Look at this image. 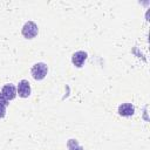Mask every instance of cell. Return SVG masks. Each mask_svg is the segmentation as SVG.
Instances as JSON below:
<instances>
[{
	"label": "cell",
	"mask_w": 150,
	"mask_h": 150,
	"mask_svg": "<svg viewBox=\"0 0 150 150\" xmlns=\"http://www.w3.org/2000/svg\"><path fill=\"white\" fill-rule=\"evenodd\" d=\"M48 71V67L43 62H38L32 67V76L35 80H42L46 77Z\"/></svg>",
	"instance_id": "1"
},
{
	"label": "cell",
	"mask_w": 150,
	"mask_h": 150,
	"mask_svg": "<svg viewBox=\"0 0 150 150\" xmlns=\"http://www.w3.org/2000/svg\"><path fill=\"white\" fill-rule=\"evenodd\" d=\"M22 35L26 38V39H33L38 35V32H39V28H38V25L33 21H27L23 27H22Z\"/></svg>",
	"instance_id": "2"
},
{
	"label": "cell",
	"mask_w": 150,
	"mask_h": 150,
	"mask_svg": "<svg viewBox=\"0 0 150 150\" xmlns=\"http://www.w3.org/2000/svg\"><path fill=\"white\" fill-rule=\"evenodd\" d=\"M18 94L20 97H28L30 95V84L27 80L19 81L18 84Z\"/></svg>",
	"instance_id": "3"
},
{
	"label": "cell",
	"mask_w": 150,
	"mask_h": 150,
	"mask_svg": "<svg viewBox=\"0 0 150 150\" xmlns=\"http://www.w3.org/2000/svg\"><path fill=\"white\" fill-rule=\"evenodd\" d=\"M87 60V53L83 52V50H79V52H75L71 56V62L74 63L75 67L80 68L82 67V64L84 63V61Z\"/></svg>",
	"instance_id": "4"
},
{
	"label": "cell",
	"mask_w": 150,
	"mask_h": 150,
	"mask_svg": "<svg viewBox=\"0 0 150 150\" xmlns=\"http://www.w3.org/2000/svg\"><path fill=\"white\" fill-rule=\"evenodd\" d=\"M1 93H2V95L5 96V98H6L8 102H9L11 100H13V98L16 96V89H15V87H14L12 83L5 84L4 88H2V90H1Z\"/></svg>",
	"instance_id": "5"
},
{
	"label": "cell",
	"mask_w": 150,
	"mask_h": 150,
	"mask_svg": "<svg viewBox=\"0 0 150 150\" xmlns=\"http://www.w3.org/2000/svg\"><path fill=\"white\" fill-rule=\"evenodd\" d=\"M134 112H135V107L131 103H122L118 107V114L121 116L129 117V116L134 115Z\"/></svg>",
	"instance_id": "6"
},
{
	"label": "cell",
	"mask_w": 150,
	"mask_h": 150,
	"mask_svg": "<svg viewBox=\"0 0 150 150\" xmlns=\"http://www.w3.org/2000/svg\"><path fill=\"white\" fill-rule=\"evenodd\" d=\"M67 145H68L69 150H83L82 146L79 145V143L76 142V139H69Z\"/></svg>",
	"instance_id": "7"
},
{
	"label": "cell",
	"mask_w": 150,
	"mask_h": 150,
	"mask_svg": "<svg viewBox=\"0 0 150 150\" xmlns=\"http://www.w3.org/2000/svg\"><path fill=\"white\" fill-rule=\"evenodd\" d=\"M0 104H2V105H5V107L8 105V101L5 98V96L2 95V93H0Z\"/></svg>",
	"instance_id": "8"
},
{
	"label": "cell",
	"mask_w": 150,
	"mask_h": 150,
	"mask_svg": "<svg viewBox=\"0 0 150 150\" xmlns=\"http://www.w3.org/2000/svg\"><path fill=\"white\" fill-rule=\"evenodd\" d=\"M5 115H6V107L0 104V118H2Z\"/></svg>",
	"instance_id": "9"
}]
</instances>
